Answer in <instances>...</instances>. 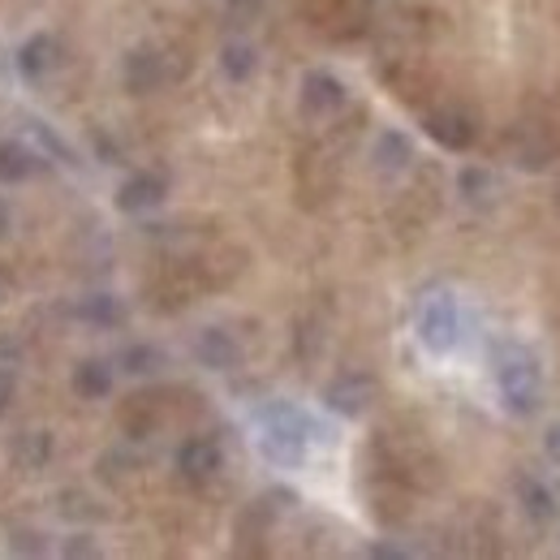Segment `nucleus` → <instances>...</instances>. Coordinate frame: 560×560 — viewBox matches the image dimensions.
<instances>
[{"instance_id": "nucleus-1", "label": "nucleus", "mask_w": 560, "mask_h": 560, "mask_svg": "<svg viewBox=\"0 0 560 560\" xmlns=\"http://www.w3.org/2000/svg\"><path fill=\"white\" fill-rule=\"evenodd\" d=\"M495 384H500V397H504V406L513 410V415H535L539 410V393H544V384H539V366H535V358L526 350H517V346H509L504 358L495 362Z\"/></svg>"}, {"instance_id": "nucleus-2", "label": "nucleus", "mask_w": 560, "mask_h": 560, "mask_svg": "<svg viewBox=\"0 0 560 560\" xmlns=\"http://www.w3.org/2000/svg\"><path fill=\"white\" fill-rule=\"evenodd\" d=\"M457 332H462V311H457V298L448 289H435L427 293L419 306V341L431 353H448L457 346Z\"/></svg>"}, {"instance_id": "nucleus-3", "label": "nucleus", "mask_w": 560, "mask_h": 560, "mask_svg": "<svg viewBox=\"0 0 560 560\" xmlns=\"http://www.w3.org/2000/svg\"><path fill=\"white\" fill-rule=\"evenodd\" d=\"M259 444H264V453L272 457V462H302V453H306V422L298 410H289V406H277V410H268L264 415V435H259Z\"/></svg>"}, {"instance_id": "nucleus-4", "label": "nucleus", "mask_w": 560, "mask_h": 560, "mask_svg": "<svg viewBox=\"0 0 560 560\" xmlns=\"http://www.w3.org/2000/svg\"><path fill=\"white\" fill-rule=\"evenodd\" d=\"M346 104V82L341 78H332L328 70H311L302 78V108L306 113H337Z\"/></svg>"}, {"instance_id": "nucleus-5", "label": "nucleus", "mask_w": 560, "mask_h": 560, "mask_svg": "<svg viewBox=\"0 0 560 560\" xmlns=\"http://www.w3.org/2000/svg\"><path fill=\"white\" fill-rule=\"evenodd\" d=\"M328 406L332 410H341V415H362L366 406H371V397H375V380L371 375H358V371H350V375H341V380H332L328 384Z\"/></svg>"}, {"instance_id": "nucleus-6", "label": "nucleus", "mask_w": 560, "mask_h": 560, "mask_svg": "<svg viewBox=\"0 0 560 560\" xmlns=\"http://www.w3.org/2000/svg\"><path fill=\"white\" fill-rule=\"evenodd\" d=\"M427 135L440 142V147H448V151H466L479 130H475V121H470L466 113L444 108V113H431V117H427Z\"/></svg>"}, {"instance_id": "nucleus-7", "label": "nucleus", "mask_w": 560, "mask_h": 560, "mask_svg": "<svg viewBox=\"0 0 560 560\" xmlns=\"http://www.w3.org/2000/svg\"><path fill=\"white\" fill-rule=\"evenodd\" d=\"M164 177H155V173H135V177H126L121 182V190H117V208L121 211H151L160 199H164Z\"/></svg>"}, {"instance_id": "nucleus-8", "label": "nucleus", "mask_w": 560, "mask_h": 560, "mask_svg": "<svg viewBox=\"0 0 560 560\" xmlns=\"http://www.w3.org/2000/svg\"><path fill=\"white\" fill-rule=\"evenodd\" d=\"M177 470L186 475V479H211L215 470H220V444L215 440H186L182 448H177Z\"/></svg>"}, {"instance_id": "nucleus-9", "label": "nucleus", "mask_w": 560, "mask_h": 560, "mask_svg": "<svg viewBox=\"0 0 560 560\" xmlns=\"http://www.w3.org/2000/svg\"><path fill=\"white\" fill-rule=\"evenodd\" d=\"M195 353H199V362L211 366V371H233V366L242 362V346H237L224 328H208V332L195 341Z\"/></svg>"}, {"instance_id": "nucleus-10", "label": "nucleus", "mask_w": 560, "mask_h": 560, "mask_svg": "<svg viewBox=\"0 0 560 560\" xmlns=\"http://www.w3.org/2000/svg\"><path fill=\"white\" fill-rule=\"evenodd\" d=\"M121 73H126V86H130V91H139V95L155 91V86L168 78L160 52H130V57H126V70Z\"/></svg>"}, {"instance_id": "nucleus-11", "label": "nucleus", "mask_w": 560, "mask_h": 560, "mask_svg": "<svg viewBox=\"0 0 560 560\" xmlns=\"http://www.w3.org/2000/svg\"><path fill=\"white\" fill-rule=\"evenodd\" d=\"M52 66H57V44H52V35H35V39L22 44V52H18V73H22V78L39 82L44 73H52Z\"/></svg>"}, {"instance_id": "nucleus-12", "label": "nucleus", "mask_w": 560, "mask_h": 560, "mask_svg": "<svg viewBox=\"0 0 560 560\" xmlns=\"http://www.w3.org/2000/svg\"><path fill=\"white\" fill-rule=\"evenodd\" d=\"M73 393H78V397H86V401L108 397V393H113V366H108V362H100V358L78 362V366H73Z\"/></svg>"}, {"instance_id": "nucleus-13", "label": "nucleus", "mask_w": 560, "mask_h": 560, "mask_svg": "<svg viewBox=\"0 0 560 560\" xmlns=\"http://www.w3.org/2000/svg\"><path fill=\"white\" fill-rule=\"evenodd\" d=\"M39 168V155L26 142H0V186H18Z\"/></svg>"}, {"instance_id": "nucleus-14", "label": "nucleus", "mask_w": 560, "mask_h": 560, "mask_svg": "<svg viewBox=\"0 0 560 560\" xmlns=\"http://www.w3.org/2000/svg\"><path fill=\"white\" fill-rule=\"evenodd\" d=\"M13 457H18V466H26V470L48 466V457H52V435H48V431H26V435H18V440H13Z\"/></svg>"}, {"instance_id": "nucleus-15", "label": "nucleus", "mask_w": 560, "mask_h": 560, "mask_svg": "<svg viewBox=\"0 0 560 560\" xmlns=\"http://www.w3.org/2000/svg\"><path fill=\"white\" fill-rule=\"evenodd\" d=\"M415 160V147L406 135H397V130H384L380 139H375V164L380 168H388V173H397V168H406Z\"/></svg>"}, {"instance_id": "nucleus-16", "label": "nucleus", "mask_w": 560, "mask_h": 560, "mask_svg": "<svg viewBox=\"0 0 560 560\" xmlns=\"http://www.w3.org/2000/svg\"><path fill=\"white\" fill-rule=\"evenodd\" d=\"M517 491H522V509H526L535 522H552V517H557V495H552L548 483H539V479H522Z\"/></svg>"}, {"instance_id": "nucleus-17", "label": "nucleus", "mask_w": 560, "mask_h": 560, "mask_svg": "<svg viewBox=\"0 0 560 560\" xmlns=\"http://www.w3.org/2000/svg\"><path fill=\"white\" fill-rule=\"evenodd\" d=\"M255 66H259V57H255L250 44H224V52H220V70H224V78L246 82V78L255 73Z\"/></svg>"}, {"instance_id": "nucleus-18", "label": "nucleus", "mask_w": 560, "mask_h": 560, "mask_svg": "<svg viewBox=\"0 0 560 560\" xmlns=\"http://www.w3.org/2000/svg\"><path fill=\"white\" fill-rule=\"evenodd\" d=\"M78 315H82L86 324H104V328H108V324H117V319H121V306H117V298H113V293H91V298L78 306Z\"/></svg>"}, {"instance_id": "nucleus-19", "label": "nucleus", "mask_w": 560, "mask_h": 560, "mask_svg": "<svg viewBox=\"0 0 560 560\" xmlns=\"http://www.w3.org/2000/svg\"><path fill=\"white\" fill-rule=\"evenodd\" d=\"M155 366H160V350L155 346H130V350L121 353V371H130V375H147Z\"/></svg>"}, {"instance_id": "nucleus-20", "label": "nucleus", "mask_w": 560, "mask_h": 560, "mask_svg": "<svg viewBox=\"0 0 560 560\" xmlns=\"http://www.w3.org/2000/svg\"><path fill=\"white\" fill-rule=\"evenodd\" d=\"M488 173H483V168H466V173H462V182H457V186H462V195H470V199H479V190H488Z\"/></svg>"}, {"instance_id": "nucleus-21", "label": "nucleus", "mask_w": 560, "mask_h": 560, "mask_svg": "<svg viewBox=\"0 0 560 560\" xmlns=\"http://www.w3.org/2000/svg\"><path fill=\"white\" fill-rule=\"evenodd\" d=\"M9 401H13V371H0V415L9 410Z\"/></svg>"}, {"instance_id": "nucleus-22", "label": "nucleus", "mask_w": 560, "mask_h": 560, "mask_svg": "<svg viewBox=\"0 0 560 560\" xmlns=\"http://www.w3.org/2000/svg\"><path fill=\"white\" fill-rule=\"evenodd\" d=\"M9 229H13V211H9V203L0 199V237H4Z\"/></svg>"}, {"instance_id": "nucleus-23", "label": "nucleus", "mask_w": 560, "mask_h": 560, "mask_svg": "<svg viewBox=\"0 0 560 560\" xmlns=\"http://www.w3.org/2000/svg\"><path fill=\"white\" fill-rule=\"evenodd\" d=\"M548 453H552V457L560 462V422L552 427V431H548Z\"/></svg>"}]
</instances>
